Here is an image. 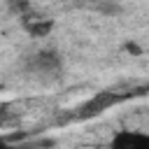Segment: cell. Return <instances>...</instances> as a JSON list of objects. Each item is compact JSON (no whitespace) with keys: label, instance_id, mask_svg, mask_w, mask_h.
I'll return each instance as SVG.
<instances>
[{"label":"cell","instance_id":"6da1fadb","mask_svg":"<svg viewBox=\"0 0 149 149\" xmlns=\"http://www.w3.org/2000/svg\"><path fill=\"white\" fill-rule=\"evenodd\" d=\"M130 95H135V93H119V91H112V88H107V91H100V93H95L88 102H84L79 109H77V119H91V116H98V114H102L105 109H109L112 105H119V102H123L126 98H130Z\"/></svg>","mask_w":149,"mask_h":149},{"label":"cell","instance_id":"7a4b0ae2","mask_svg":"<svg viewBox=\"0 0 149 149\" xmlns=\"http://www.w3.org/2000/svg\"><path fill=\"white\" fill-rule=\"evenodd\" d=\"M116 149H149V133L144 130H116L109 140Z\"/></svg>","mask_w":149,"mask_h":149},{"label":"cell","instance_id":"3957f363","mask_svg":"<svg viewBox=\"0 0 149 149\" xmlns=\"http://www.w3.org/2000/svg\"><path fill=\"white\" fill-rule=\"evenodd\" d=\"M28 68L33 72H40V74H51V72H56L61 68V56H58V51L44 49V51H40V54L33 56V61H30Z\"/></svg>","mask_w":149,"mask_h":149},{"label":"cell","instance_id":"277c9868","mask_svg":"<svg viewBox=\"0 0 149 149\" xmlns=\"http://www.w3.org/2000/svg\"><path fill=\"white\" fill-rule=\"evenodd\" d=\"M23 28L33 37H44V35H49L54 30V21L47 19V16H26L23 19Z\"/></svg>","mask_w":149,"mask_h":149}]
</instances>
